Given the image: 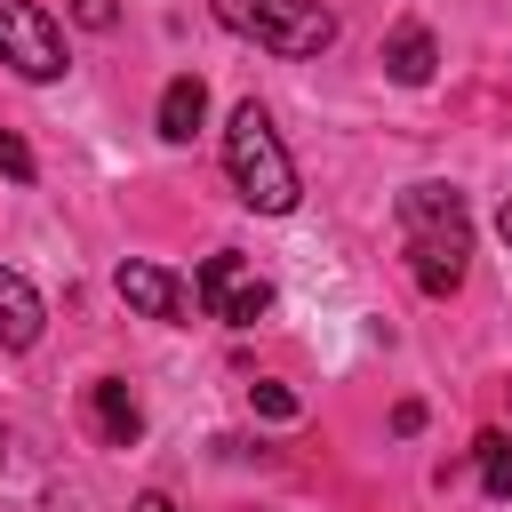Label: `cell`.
Returning a JSON list of instances; mask_svg holds the SVG:
<instances>
[{
	"instance_id": "7a4b0ae2",
	"label": "cell",
	"mask_w": 512,
	"mask_h": 512,
	"mask_svg": "<svg viewBox=\"0 0 512 512\" xmlns=\"http://www.w3.org/2000/svg\"><path fill=\"white\" fill-rule=\"evenodd\" d=\"M224 176H232L240 208H256V216H288V208L304 200L296 160H288V144H280V128H272V112H264L256 96H248V104H232V120H224Z\"/></svg>"
},
{
	"instance_id": "277c9868",
	"label": "cell",
	"mask_w": 512,
	"mask_h": 512,
	"mask_svg": "<svg viewBox=\"0 0 512 512\" xmlns=\"http://www.w3.org/2000/svg\"><path fill=\"white\" fill-rule=\"evenodd\" d=\"M192 296H200V312L208 320H224V328H256L264 312H272V280L240 256V248H216V256H200V272H192Z\"/></svg>"
},
{
	"instance_id": "9c48e42d",
	"label": "cell",
	"mask_w": 512,
	"mask_h": 512,
	"mask_svg": "<svg viewBox=\"0 0 512 512\" xmlns=\"http://www.w3.org/2000/svg\"><path fill=\"white\" fill-rule=\"evenodd\" d=\"M432 64H440V48H432V32H424V24H392V32H384V80L424 88V80H432Z\"/></svg>"
},
{
	"instance_id": "5b68a950",
	"label": "cell",
	"mask_w": 512,
	"mask_h": 512,
	"mask_svg": "<svg viewBox=\"0 0 512 512\" xmlns=\"http://www.w3.org/2000/svg\"><path fill=\"white\" fill-rule=\"evenodd\" d=\"M0 64L24 80H64V24L32 0H0Z\"/></svg>"
},
{
	"instance_id": "7c38bea8",
	"label": "cell",
	"mask_w": 512,
	"mask_h": 512,
	"mask_svg": "<svg viewBox=\"0 0 512 512\" xmlns=\"http://www.w3.org/2000/svg\"><path fill=\"white\" fill-rule=\"evenodd\" d=\"M248 400H256V416H272V424L296 416V392H288V384H248Z\"/></svg>"
},
{
	"instance_id": "9a60e30c",
	"label": "cell",
	"mask_w": 512,
	"mask_h": 512,
	"mask_svg": "<svg viewBox=\"0 0 512 512\" xmlns=\"http://www.w3.org/2000/svg\"><path fill=\"white\" fill-rule=\"evenodd\" d=\"M392 432H400V440L424 432V400H400V408H392Z\"/></svg>"
},
{
	"instance_id": "3957f363",
	"label": "cell",
	"mask_w": 512,
	"mask_h": 512,
	"mask_svg": "<svg viewBox=\"0 0 512 512\" xmlns=\"http://www.w3.org/2000/svg\"><path fill=\"white\" fill-rule=\"evenodd\" d=\"M208 8H216L224 32H240L272 56H320L336 40V16L320 0H208Z\"/></svg>"
},
{
	"instance_id": "30bf717a",
	"label": "cell",
	"mask_w": 512,
	"mask_h": 512,
	"mask_svg": "<svg viewBox=\"0 0 512 512\" xmlns=\"http://www.w3.org/2000/svg\"><path fill=\"white\" fill-rule=\"evenodd\" d=\"M152 120H160L168 144H192L200 120H208V88H200V72H176V80L160 88V112H152Z\"/></svg>"
},
{
	"instance_id": "8992f818",
	"label": "cell",
	"mask_w": 512,
	"mask_h": 512,
	"mask_svg": "<svg viewBox=\"0 0 512 512\" xmlns=\"http://www.w3.org/2000/svg\"><path fill=\"white\" fill-rule=\"evenodd\" d=\"M112 288H120V304H128V312H144V320H160V328H176V320L200 304L176 272H160V264H144V256H128V264L112 272Z\"/></svg>"
},
{
	"instance_id": "ac0fdd59",
	"label": "cell",
	"mask_w": 512,
	"mask_h": 512,
	"mask_svg": "<svg viewBox=\"0 0 512 512\" xmlns=\"http://www.w3.org/2000/svg\"><path fill=\"white\" fill-rule=\"evenodd\" d=\"M0 472H8V432H0Z\"/></svg>"
},
{
	"instance_id": "ba28073f",
	"label": "cell",
	"mask_w": 512,
	"mask_h": 512,
	"mask_svg": "<svg viewBox=\"0 0 512 512\" xmlns=\"http://www.w3.org/2000/svg\"><path fill=\"white\" fill-rule=\"evenodd\" d=\"M88 408H96V432H104L112 448H136V440H144V408H136V392H128L120 376H96V384H88Z\"/></svg>"
},
{
	"instance_id": "8fae6325",
	"label": "cell",
	"mask_w": 512,
	"mask_h": 512,
	"mask_svg": "<svg viewBox=\"0 0 512 512\" xmlns=\"http://www.w3.org/2000/svg\"><path fill=\"white\" fill-rule=\"evenodd\" d=\"M472 456H480V488H488V504H504V496H512V432H480Z\"/></svg>"
},
{
	"instance_id": "e0dca14e",
	"label": "cell",
	"mask_w": 512,
	"mask_h": 512,
	"mask_svg": "<svg viewBox=\"0 0 512 512\" xmlns=\"http://www.w3.org/2000/svg\"><path fill=\"white\" fill-rule=\"evenodd\" d=\"M496 232H504V248H512V200H504V208H496Z\"/></svg>"
},
{
	"instance_id": "52a82bcc",
	"label": "cell",
	"mask_w": 512,
	"mask_h": 512,
	"mask_svg": "<svg viewBox=\"0 0 512 512\" xmlns=\"http://www.w3.org/2000/svg\"><path fill=\"white\" fill-rule=\"evenodd\" d=\"M40 328H48L40 288H32L24 272H8V264H0V352H32V344H40Z\"/></svg>"
},
{
	"instance_id": "5bb4252c",
	"label": "cell",
	"mask_w": 512,
	"mask_h": 512,
	"mask_svg": "<svg viewBox=\"0 0 512 512\" xmlns=\"http://www.w3.org/2000/svg\"><path fill=\"white\" fill-rule=\"evenodd\" d=\"M72 24L80 32H112L120 24V0H72Z\"/></svg>"
},
{
	"instance_id": "2e32d148",
	"label": "cell",
	"mask_w": 512,
	"mask_h": 512,
	"mask_svg": "<svg viewBox=\"0 0 512 512\" xmlns=\"http://www.w3.org/2000/svg\"><path fill=\"white\" fill-rule=\"evenodd\" d=\"M128 512H176V504H168V496H160V488H144V496H136V504H128Z\"/></svg>"
},
{
	"instance_id": "6da1fadb",
	"label": "cell",
	"mask_w": 512,
	"mask_h": 512,
	"mask_svg": "<svg viewBox=\"0 0 512 512\" xmlns=\"http://www.w3.org/2000/svg\"><path fill=\"white\" fill-rule=\"evenodd\" d=\"M400 240H408V280L424 296H456L464 288V256H472V216L456 184H408L392 200Z\"/></svg>"
},
{
	"instance_id": "4fadbf2b",
	"label": "cell",
	"mask_w": 512,
	"mask_h": 512,
	"mask_svg": "<svg viewBox=\"0 0 512 512\" xmlns=\"http://www.w3.org/2000/svg\"><path fill=\"white\" fill-rule=\"evenodd\" d=\"M0 176L32 184V144H24V136H8V128H0Z\"/></svg>"
}]
</instances>
